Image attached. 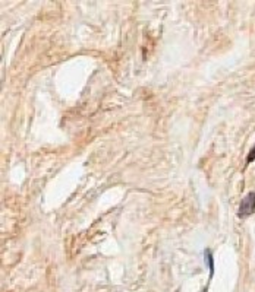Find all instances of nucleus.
Returning <instances> with one entry per match:
<instances>
[{"mask_svg": "<svg viewBox=\"0 0 255 292\" xmlns=\"http://www.w3.org/2000/svg\"><path fill=\"white\" fill-rule=\"evenodd\" d=\"M255 210V193H248L245 196V199L242 200L239 207V216L240 218H245V216H249L251 213H254Z\"/></svg>", "mask_w": 255, "mask_h": 292, "instance_id": "1", "label": "nucleus"}, {"mask_svg": "<svg viewBox=\"0 0 255 292\" xmlns=\"http://www.w3.org/2000/svg\"><path fill=\"white\" fill-rule=\"evenodd\" d=\"M252 161H255V148L252 149L249 152V155H248V162H252Z\"/></svg>", "mask_w": 255, "mask_h": 292, "instance_id": "2", "label": "nucleus"}]
</instances>
